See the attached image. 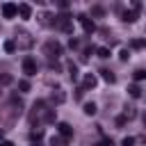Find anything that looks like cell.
Masks as SVG:
<instances>
[{
  "instance_id": "obj_1",
  "label": "cell",
  "mask_w": 146,
  "mask_h": 146,
  "mask_svg": "<svg viewBox=\"0 0 146 146\" xmlns=\"http://www.w3.org/2000/svg\"><path fill=\"white\" fill-rule=\"evenodd\" d=\"M78 21H80V25H82V30L87 32V34H91L94 30H96V25H94V21L87 16V14H78Z\"/></svg>"
},
{
  "instance_id": "obj_2",
  "label": "cell",
  "mask_w": 146,
  "mask_h": 146,
  "mask_svg": "<svg viewBox=\"0 0 146 146\" xmlns=\"http://www.w3.org/2000/svg\"><path fill=\"white\" fill-rule=\"evenodd\" d=\"M139 7H141L139 2H132V9H130V11H123V21H125V23H135V21H137V16H139V14H137V11H139Z\"/></svg>"
},
{
  "instance_id": "obj_3",
  "label": "cell",
  "mask_w": 146,
  "mask_h": 146,
  "mask_svg": "<svg viewBox=\"0 0 146 146\" xmlns=\"http://www.w3.org/2000/svg\"><path fill=\"white\" fill-rule=\"evenodd\" d=\"M23 73L25 75H36V62L32 57H25L23 59Z\"/></svg>"
},
{
  "instance_id": "obj_4",
  "label": "cell",
  "mask_w": 146,
  "mask_h": 146,
  "mask_svg": "<svg viewBox=\"0 0 146 146\" xmlns=\"http://www.w3.org/2000/svg\"><path fill=\"white\" fill-rule=\"evenodd\" d=\"M18 14V5H14V2H5L2 5V16L5 18H14Z\"/></svg>"
},
{
  "instance_id": "obj_5",
  "label": "cell",
  "mask_w": 146,
  "mask_h": 146,
  "mask_svg": "<svg viewBox=\"0 0 146 146\" xmlns=\"http://www.w3.org/2000/svg\"><path fill=\"white\" fill-rule=\"evenodd\" d=\"M43 48H46V52H48L50 57H59V55H62V46H59L57 41H48Z\"/></svg>"
},
{
  "instance_id": "obj_6",
  "label": "cell",
  "mask_w": 146,
  "mask_h": 146,
  "mask_svg": "<svg viewBox=\"0 0 146 146\" xmlns=\"http://www.w3.org/2000/svg\"><path fill=\"white\" fill-rule=\"evenodd\" d=\"M57 132H59L64 139H71V137H73V128H71L68 123H64V121H59V123H57Z\"/></svg>"
},
{
  "instance_id": "obj_7",
  "label": "cell",
  "mask_w": 146,
  "mask_h": 146,
  "mask_svg": "<svg viewBox=\"0 0 146 146\" xmlns=\"http://www.w3.org/2000/svg\"><path fill=\"white\" fill-rule=\"evenodd\" d=\"M18 16H21L23 21H30V16H32V7H30L27 2H21V5H18Z\"/></svg>"
},
{
  "instance_id": "obj_8",
  "label": "cell",
  "mask_w": 146,
  "mask_h": 146,
  "mask_svg": "<svg viewBox=\"0 0 146 146\" xmlns=\"http://www.w3.org/2000/svg\"><path fill=\"white\" fill-rule=\"evenodd\" d=\"M100 75H103V80H105V82H110V84H114V82H116V75H114L112 71H107V68H103V71H100Z\"/></svg>"
},
{
  "instance_id": "obj_9",
  "label": "cell",
  "mask_w": 146,
  "mask_h": 146,
  "mask_svg": "<svg viewBox=\"0 0 146 146\" xmlns=\"http://www.w3.org/2000/svg\"><path fill=\"white\" fill-rule=\"evenodd\" d=\"M96 82H98V80H96V75H94V73H87V75H84V87H87V89H94V87H96Z\"/></svg>"
},
{
  "instance_id": "obj_10",
  "label": "cell",
  "mask_w": 146,
  "mask_h": 146,
  "mask_svg": "<svg viewBox=\"0 0 146 146\" xmlns=\"http://www.w3.org/2000/svg\"><path fill=\"white\" fill-rule=\"evenodd\" d=\"M96 110H98V107H96V103H84V105H82V112H84L87 116H94V114H96Z\"/></svg>"
},
{
  "instance_id": "obj_11",
  "label": "cell",
  "mask_w": 146,
  "mask_h": 146,
  "mask_svg": "<svg viewBox=\"0 0 146 146\" xmlns=\"http://www.w3.org/2000/svg\"><path fill=\"white\" fill-rule=\"evenodd\" d=\"M50 146H68V139H64V137H50Z\"/></svg>"
},
{
  "instance_id": "obj_12",
  "label": "cell",
  "mask_w": 146,
  "mask_h": 146,
  "mask_svg": "<svg viewBox=\"0 0 146 146\" xmlns=\"http://www.w3.org/2000/svg\"><path fill=\"white\" fill-rule=\"evenodd\" d=\"M68 75H71V80H78V78H80V73H78V66H75L73 62H68Z\"/></svg>"
},
{
  "instance_id": "obj_13",
  "label": "cell",
  "mask_w": 146,
  "mask_h": 146,
  "mask_svg": "<svg viewBox=\"0 0 146 146\" xmlns=\"http://www.w3.org/2000/svg\"><path fill=\"white\" fill-rule=\"evenodd\" d=\"M128 94H130L132 98H139V96H141V89H139L137 84H130V87H128Z\"/></svg>"
},
{
  "instance_id": "obj_14",
  "label": "cell",
  "mask_w": 146,
  "mask_h": 146,
  "mask_svg": "<svg viewBox=\"0 0 146 146\" xmlns=\"http://www.w3.org/2000/svg\"><path fill=\"white\" fill-rule=\"evenodd\" d=\"M96 52H98V57H103V59H107L112 52H110V48H96Z\"/></svg>"
},
{
  "instance_id": "obj_15",
  "label": "cell",
  "mask_w": 146,
  "mask_h": 146,
  "mask_svg": "<svg viewBox=\"0 0 146 146\" xmlns=\"http://www.w3.org/2000/svg\"><path fill=\"white\" fill-rule=\"evenodd\" d=\"M16 50V43L14 41H5V52H14Z\"/></svg>"
},
{
  "instance_id": "obj_16",
  "label": "cell",
  "mask_w": 146,
  "mask_h": 146,
  "mask_svg": "<svg viewBox=\"0 0 146 146\" xmlns=\"http://www.w3.org/2000/svg\"><path fill=\"white\" fill-rule=\"evenodd\" d=\"M18 89H21V91H30V82H27V80H21V82H18Z\"/></svg>"
},
{
  "instance_id": "obj_17",
  "label": "cell",
  "mask_w": 146,
  "mask_h": 146,
  "mask_svg": "<svg viewBox=\"0 0 146 146\" xmlns=\"http://www.w3.org/2000/svg\"><path fill=\"white\" fill-rule=\"evenodd\" d=\"M135 144V137H123V141H121V146H132Z\"/></svg>"
},
{
  "instance_id": "obj_18",
  "label": "cell",
  "mask_w": 146,
  "mask_h": 146,
  "mask_svg": "<svg viewBox=\"0 0 146 146\" xmlns=\"http://www.w3.org/2000/svg\"><path fill=\"white\" fill-rule=\"evenodd\" d=\"M144 78H146V71H144V68L135 71V80H144Z\"/></svg>"
},
{
  "instance_id": "obj_19",
  "label": "cell",
  "mask_w": 146,
  "mask_h": 146,
  "mask_svg": "<svg viewBox=\"0 0 146 146\" xmlns=\"http://www.w3.org/2000/svg\"><path fill=\"white\" fill-rule=\"evenodd\" d=\"M9 82H11V75L2 73V75H0V84H9Z\"/></svg>"
},
{
  "instance_id": "obj_20",
  "label": "cell",
  "mask_w": 146,
  "mask_h": 146,
  "mask_svg": "<svg viewBox=\"0 0 146 146\" xmlns=\"http://www.w3.org/2000/svg\"><path fill=\"white\" fill-rule=\"evenodd\" d=\"M130 46H132V48H144V41H139V39H132V41H130Z\"/></svg>"
},
{
  "instance_id": "obj_21",
  "label": "cell",
  "mask_w": 146,
  "mask_h": 146,
  "mask_svg": "<svg viewBox=\"0 0 146 146\" xmlns=\"http://www.w3.org/2000/svg\"><path fill=\"white\" fill-rule=\"evenodd\" d=\"M128 57H130V52H128V50H125V48H123V50H121V52H119V59H123V62H125V59H128Z\"/></svg>"
},
{
  "instance_id": "obj_22",
  "label": "cell",
  "mask_w": 146,
  "mask_h": 146,
  "mask_svg": "<svg viewBox=\"0 0 146 146\" xmlns=\"http://www.w3.org/2000/svg\"><path fill=\"white\" fill-rule=\"evenodd\" d=\"M125 121H128V116H119L116 119V125H125Z\"/></svg>"
},
{
  "instance_id": "obj_23",
  "label": "cell",
  "mask_w": 146,
  "mask_h": 146,
  "mask_svg": "<svg viewBox=\"0 0 146 146\" xmlns=\"http://www.w3.org/2000/svg\"><path fill=\"white\" fill-rule=\"evenodd\" d=\"M96 146H112V141H110V139H105V141H100V144H96Z\"/></svg>"
},
{
  "instance_id": "obj_24",
  "label": "cell",
  "mask_w": 146,
  "mask_h": 146,
  "mask_svg": "<svg viewBox=\"0 0 146 146\" xmlns=\"http://www.w3.org/2000/svg\"><path fill=\"white\" fill-rule=\"evenodd\" d=\"M0 146H14V144H11V141H7V139H2V141H0Z\"/></svg>"
},
{
  "instance_id": "obj_25",
  "label": "cell",
  "mask_w": 146,
  "mask_h": 146,
  "mask_svg": "<svg viewBox=\"0 0 146 146\" xmlns=\"http://www.w3.org/2000/svg\"><path fill=\"white\" fill-rule=\"evenodd\" d=\"M0 141H2V130H0Z\"/></svg>"
},
{
  "instance_id": "obj_26",
  "label": "cell",
  "mask_w": 146,
  "mask_h": 146,
  "mask_svg": "<svg viewBox=\"0 0 146 146\" xmlns=\"http://www.w3.org/2000/svg\"><path fill=\"white\" fill-rule=\"evenodd\" d=\"M144 125H146V114H144Z\"/></svg>"
},
{
  "instance_id": "obj_27",
  "label": "cell",
  "mask_w": 146,
  "mask_h": 146,
  "mask_svg": "<svg viewBox=\"0 0 146 146\" xmlns=\"http://www.w3.org/2000/svg\"><path fill=\"white\" fill-rule=\"evenodd\" d=\"M32 146H41V144H32Z\"/></svg>"
}]
</instances>
